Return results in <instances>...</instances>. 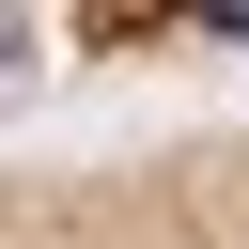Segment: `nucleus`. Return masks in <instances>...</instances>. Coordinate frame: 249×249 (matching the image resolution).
Instances as JSON below:
<instances>
[{"instance_id":"f257e3e1","label":"nucleus","mask_w":249,"mask_h":249,"mask_svg":"<svg viewBox=\"0 0 249 249\" xmlns=\"http://www.w3.org/2000/svg\"><path fill=\"white\" fill-rule=\"evenodd\" d=\"M0 249H31V156H0Z\"/></svg>"}]
</instances>
